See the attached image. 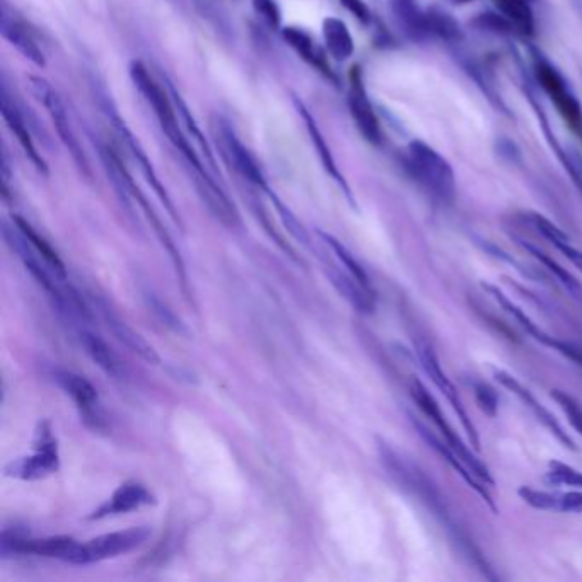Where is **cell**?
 Returning <instances> with one entry per match:
<instances>
[{
  "mask_svg": "<svg viewBox=\"0 0 582 582\" xmlns=\"http://www.w3.org/2000/svg\"><path fill=\"white\" fill-rule=\"evenodd\" d=\"M378 453L381 465L386 473L393 478L400 489L415 497L422 506L431 513L432 518L443 526V530L448 533V538L453 543L456 550L465 557L473 567H477L487 579L495 581L497 576L492 572L489 562L485 559L484 553L475 545L470 535L461 528L460 523H456L448 502L444 499L443 492L439 490L432 478L425 475L424 470H420L414 461L408 460L405 456L391 448L385 441H378Z\"/></svg>",
  "mask_w": 582,
  "mask_h": 582,
  "instance_id": "6da1fadb",
  "label": "cell"
},
{
  "mask_svg": "<svg viewBox=\"0 0 582 582\" xmlns=\"http://www.w3.org/2000/svg\"><path fill=\"white\" fill-rule=\"evenodd\" d=\"M130 77L135 84V88L139 89V93L144 96L149 106L154 110V115L158 118L159 125L163 129L164 134L168 137L169 142L178 149L181 156L185 158L188 166L193 169L195 173V180H209L212 176L209 171L204 168L202 159L198 158L197 152L193 151L190 140L185 137L183 130H181L180 122H178V110H176L175 101L169 99L168 94L161 88L146 65L134 60L130 64Z\"/></svg>",
  "mask_w": 582,
  "mask_h": 582,
  "instance_id": "7a4b0ae2",
  "label": "cell"
},
{
  "mask_svg": "<svg viewBox=\"0 0 582 582\" xmlns=\"http://www.w3.org/2000/svg\"><path fill=\"white\" fill-rule=\"evenodd\" d=\"M405 168L420 187L439 202L451 205L456 200L458 183L453 166L424 140L408 142Z\"/></svg>",
  "mask_w": 582,
  "mask_h": 582,
  "instance_id": "3957f363",
  "label": "cell"
},
{
  "mask_svg": "<svg viewBox=\"0 0 582 582\" xmlns=\"http://www.w3.org/2000/svg\"><path fill=\"white\" fill-rule=\"evenodd\" d=\"M531 67L533 79L547 96L559 117L564 120L572 134L582 142V105L577 99L569 81L560 72L559 67L548 59L540 48L530 47Z\"/></svg>",
  "mask_w": 582,
  "mask_h": 582,
  "instance_id": "277c9868",
  "label": "cell"
},
{
  "mask_svg": "<svg viewBox=\"0 0 582 582\" xmlns=\"http://www.w3.org/2000/svg\"><path fill=\"white\" fill-rule=\"evenodd\" d=\"M410 396L414 400L415 405L419 407L420 412L431 419L432 424L436 425L437 431L441 432V437L444 441L453 448L454 453L460 456L461 460L465 461L466 466L472 470L475 475H477L482 482L489 485V487H494L495 480L490 473L489 468L484 465V461L478 458L477 454L473 453L472 449L466 446L465 441L461 439L460 434L454 431L453 425L449 424L448 419L444 417L443 410H441V405L437 403L436 398L432 395L431 391L425 388L424 383L420 379L414 378L410 381Z\"/></svg>",
  "mask_w": 582,
  "mask_h": 582,
  "instance_id": "5b68a950",
  "label": "cell"
},
{
  "mask_svg": "<svg viewBox=\"0 0 582 582\" xmlns=\"http://www.w3.org/2000/svg\"><path fill=\"white\" fill-rule=\"evenodd\" d=\"M33 446H35V453L12 461L6 466L7 477L18 478L24 482H35L59 472V443L53 434L50 420H41L40 424L36 425Z\"/></svg>",
  "mask_w": 582,
  "mask_h": 582,
  "instance_id": "8992f818",
  "label": "cell"
},
{
  "mask_svg": "<svg viewBox=\"0 0 582 582\" xmlns=\"http://www.w3.org/2000/svg\"><path fill=\"white\" fill-rule=\"evenodd\" d=\"M414 349L415 356L419 357L420 367H422L425 376L431 379L437 390L441 391V395L448 400L449 405L453 407L454 414L458 415L473 448L475 451H480V437H478L477 427L466 412L465 405L461 402L460 393L453 385V381L448 378V374L444 373L436 350L425 338H414Z\"/></svg>",
  "mask_w": 582,
  "mask_h": 582,
  "instance_id": "52a82bcc",
  "label": "cell"
},
{
  "mask_svg": "<svg viewBox=\"0 0 582 582\" xmlns=\"http://www.w3.org/2000/svg\"><path fill=\"white\" fill-rule=\"evenodd\" d=\"M31 91L35 94L36 99L40 101L41 105L45 106L48 115L52 118L53 125L57 129L60 139L70 152V156L77 164V168L81 169L82 175L91 180V166H89L88 158L84 154L79 139H77L76 132L72 129L69 117H67V110H65L64 101L60 98L59 93L52 88L50 82L41 79V77H30Z\"/></svg>",
  "mask_w": 582,
  "mask_h": 582,
  "instance_id": "ba28073f",
  "label": "cell"
},
{
  "mask_svg": "<svg viewBox=\"0 0 582 582\" xmlns=\"http://www.w3.org/2000/svg\"><path fill=\"white\" fill-rule=\"evenodd\" d=\"M7 553H33L38 557L62 560L67 564L84 565V543L70 536H48V538H23L16 533H2V555Z\"/></svg>",
  "mask_w": 582,
  "mask_h": 582,
  "instance_id": "9c48e42d",
  "label": "cell"
},
{
  "mask_svg": "<svg viewBox=\"0 0 582 582\" xmlns=\"http://www.w3.org/2000/svg\"><path fill=\"white\" fill-rule=\"evenodd\" d=\"M519 65H521V79H523L521 88H523L524 98L528 99V103L533 108L538 125L542 129L543 137L547 140L548 147L552 149L553 154L559 159V163L562 164L565 173L571 178L574 187L582 193V156H579L576 151L565 149L562 146V142H560L557 134L553 132L552 125H550L547 111H545L542 101L538 98V91H536L535 84H533V79L526 74V69H524L521 60H519Z\"/></svg>",
  "mask_w": 582,
  "mask_h": 582,
  "instance_id": "30bf717a",
  "label": "cell"
},
{
  "mask_svg": "<svg viewBox=\"0 0 582 582\" xmlns=\"http://www.w3.org/2000/svg\"><path fill=\"white\" fill-rule=\"evenodd\" d=\"M349 110L362 137L373 146H381V142H383L381 123H379L376 110H374L373 103L367 94L361 65H352V69H350Z\"/></svg>",
  "mask_w": 582,
  "mask_h": 582,
  "instance_id": "8fae6325",
  "label": "cell"
},
{
  "mask_svg": "<svg viewBox=\"0 0 582 582\" xmlns=\"http://www.w3.org/2000/svg\"><path fill=\"white\" fill-rule=\"evenodd\" d=\"M410 422L414 425L417 434L422 437V441H424L429 448L434 449V451L441 456V460L446 461V463L453 468L454 473L460 475L461 480H463V482H465V484L468 485L475 494L480 495V497L484 499V502L489 506L490 511L494 514L499 513V509L495 506L494 495H492V492L489 490V485L482 482V480H480V478H478L477 475L466 466L465 461L461 460L460 456L454 453L453 448L444 441L443 437H437L436 434L427 427V425L422 424V422H420L417 417H414V415H410Z\"/></svg>",
  "mask_w": 582,
  "mask_h": 582,
  "instance_id": "7c38bea8",
  "label": "cell"
},
{
  "mask_svg": "<svg viewBox=\"0 0 582 582\" xmlns=\"http://www.w3.org/2000/svg\"><path fill=\"white\" fill-rule=\"evenodd\" d=\"M214 132H216L221 149L224 151L222 152L224 158L233 164L239 175L243 176L251 185L263 190V192H270L260 164L257 163V159L251 156V152L243 146V142L238 139V135L231 129V125L224 122L222 118H217V122L214 123Z\"/></svg>",
  "mask_w": 582,
  "mask_h": 582,
  "instance_id": "4fadbf2b",
  "label": "cell"
},
{
  "mask_svg": "<svg viewBox=\"0 0 582 582\" xmlns=\"http://www.w3.org/2000/svg\"><path fill=\"white\" fill-rule=\"evenodd\" d=\"M492 374H494L495 381L499 385L504 386L509 393H513L519 402L523 403L524 407L531 410V414L535 417L540 424L547 429L550 434H552L557 441H559L564 448L571 449V451H577V446L572 437L565 432L564 427L560 425L559 420L555 419V415L548 410L547 407H543L542 403L536 400V396L531 393L526 386L519 381L518 378H514L513 374L507 373V371H502V369H492Z\"/></svg>",
  "mask_w": 582,
  "mask_h": 582,
  "instance_id": "5bb4252c",
  "label": "cell"
},
{
  "mask_svg": "<svg viewBox=\"0 0 582 582\" xmlns=\"http://www.w3.org/2000/svg\"><path fill=\"white\" fill-rule=\"evenodd\" d=\"M149 536H151V530L146 526L96 536L88 543H84V565L115 559L123 553L132 552L140 545H144Z\"/></svg>",
  "mask_w": 582,
  "mask_h": 582,
  "instance_id": "9a60e30c",
  "label": "cell"
},
{
  "mask_svg": "<svg viewBox=\"0 0 582 582\" xmlns=\"http://www.w3.org/2000/svg\"><path fill=\"white\" fill-rule=\"evenodd\" d=\"M53 376L57 385L74 400L77 408L81 410L82 420L86 422V425L94 431H101L105 427V419L99 412L96 388L81 374L65 371V369H57Z\"/></svg>",
  "mask_w": 582,
  "mask_h": 582,
  "instance_id": "2e32d148",
  "label": "cell"
},
{
  "mask_svg": "<svg viewBox=\"0 0 582 582\" xmlns=\"http://www.w3.org/2000/svg\"><path fill=\"white\" fill-rule=\"evenodd\" d=\"M325 274L332 282V286L337 289L338 294L344 297L347 303L352 304L359 313H373L376 309V291L373 287H366L359 280L350 274L349 270L338 262H323Z\"/></svg>",
  "mask_w": 582,
  "mask_h": 582,
  "instance_id": "e0dca14e",
  "label": "cell"
},
{
  "mask_svg": "<svg viewBox=\"0 0 582 582\" xmlns=\"http://www.w3.org/2000/svg\"><path fill=\"white\" fill-rule=\"evenodd\" d=\"M156 504V497L151 490L140 482H125L120 485L108 501L103 502L98 509H94L89 519H105L110 516L132 513L140 507Z\"/></svg>",
  "mask_w": 582,
  "mask_h": 582,
  "instance_id": "ac0fdd59",
  "label": "cell"
},
{
  "mask_svg": "<svg viewBox=\"0 0 582 582\" xmlns=\"http://www.w3.org/2000/svg\"><path fill=\"white\" fill-rule=\"evenodd\" d=\"M0 110H2V117L6 120L7 127L11 129L12 134L18 137V142L23 147L24 154L28 156L33 166H35L41 175L48 176V164L41 152L36 149L35 142H33V135H31L30 123H26L23 113L19 110L18 105L14 103V99L9 96L7 86H2V99H0Z\"/></svg>",
  "mask_w": 582,
  "mask_h": 582,
  "instance_id": "d6986e66",
  "label": "cell"
},
{
  "mask_svg": "<svg viewBox=\"0 0 582 582\" xmlns=\"http://www.w3.org/2000/svg\"><path fill=\"white\" fill-rule=\"evenodd\" d=\"M521 501L536 511L553 513L582 514V490H542L533 487H519Z\"/></svg>",
  "mask_w": 582,
  "mask_h": 582,
  "instance_id": "ffe728a7",
  "label": "cell"
},
{
  "mask_svg": "<svg viewBox=\"0 0 582 582\" xmlns=\"http://www.w3.org/2000/svg\"><path fill=\"white\" fill-rule=\"evenodd\" d=\"M113 125H115V129H117L118 135L122 137L123 142L129 147L130 154L134 156L135 161L139 164L142 175L149 181V185L156 192V195L161 198V202H163L164 207L168 210L169 216L173 217V221L180 224V216L176 214L175 205L171 202V198H169L166 188L163 187V183L159 181L158 175L154 171V166H152L151 159L147 158L146 151L140 146L139 140L135 139V135L127 129V125H125V122L118 115L113 117Z\"/></svg>",
  "mask_w": 582,
  "mask_h": 582,
  "instance_id": "44dd1931",
  "label": "cell"
},
{
  "mask_svg": "<svg viewBox=\"0 0 582 582\" xmlns=\"http://www.w3.org/2000/svg\"><path fill=\"white\" fill-rule=\"evenodd\" d=\"M282 38L286 40L287 45L294 50V52L301 57V59L318 70L321 76L330 79L332 82H338L335 72L332 70V65L326 59V53L323 48L318 47V43L313 40V36L309 35L308 31L296 28V26H287L282 30Z\"/></svg>",
  "mask_w": 582,
  "mask_h": 582,
  "instance_id": "7402d4cb",
  "label": "cell"
},
{
  "mask_svg": "<svg viewBox=\"0 0 582 582\" xmlns=\"http://www.w3.org/2000/svg\"><path fill=\"white\" fill-rule=\"evenodd\" d=\"M294 106H296L299 117L303 118L304 123H306L309 137H311V142H313V146H315L316 152H318V158H320L321 164H323L326 173L332 176L333 180L337 181L338 187L344 190L345 197L349 200L350 205L356 207V200H354V195H352L349 183L345 181L344 175L340 173V169H338L337 163H335V159H333L332 151H330V147L326 144L325 137H323L321 130L318 129V125H316L315 118H313V115L309 113L308 108L304 106L303 101H299L296 96H294Z\"/></svg>",
  "mask_w": 582,
  "mask_h": 582,
  "instance_id": "603a6c76",
  "label": "cell"
},
{
  "mask_svg": "<svg viewBox=\"0 0 582 582\" xmlns=\"http://www.w3.org/2000/svg\"><path fill=\"white\" fill-rule=\"evenodd\" d=\"M395 23L408 40L424 43L431 40L427 30V16L417 0H388Z\"/></svg>",
  "mask_w": 582,
  "mask_h": 582,
  "instance_id": "cb8c5ba5",
  "label": "cell"
},
{
  "mask_svg": "<svg viewBox=\"0 0 582 582\" xmlns=\"http://www.w3.org/2000/svg\"><path fill=\"white\" fill-rule=\"evenodd\" d=\"M0 33L4 36V40L16 48L24 59L30 60L31 64L38 65V67L47 65L45 53L41 50L33 33L26 28V24L21 23L19 19L12 18L6 11H4L2 23H0Z\"/></svg>",
  "mask_w": 582,
  "mask_h": 582,
  "instance_id": "d4e9b609",
  "label": "cell"
},
{
  "mask_svg": "<svg viewBox=\"0 0 582 582\" xmlns=\"http://www.w3.org/2000/svg\"><path fill=\"white\" fill-rule=\"evenodd\" d=\"M103 318H105L106 325L110 328V332L113 333V335H115V337H117L125 347H129L132 352H135L137 356L142 357V359L149 362V364H154V366H159V364H161V357L158 356V352L154 350V347H152L149 342H146L140 333L135 332L132 326L127 325L120 316L115 315V313L110 311V308H106V306H103Z\"/></svg>",
  "mask_w": 582,
  "mask_h": 582,
  "instance_id": "484cf974",
  "label": "cell"
},
{
  "mask_svg": "<svg viewBox=\"0 0 582 582\" xmlns=\"http://www.w3.org/2000/svg\"><path fill=\"white\" fill-rule=\"evenodd\" d=\"M458 57H460L458 62H460L461 69L465 70L466 76L477 84L485 98L489 99L490 105L494 106L495 110L504 113L506 117L513 118L511 111L507 108L506 101L502 99L501 93L495 88L494 77L490 74L489 69L482 62L472 59L470 55H458Z\"/></svg>",
  "mask_w": 582,
  "mask_h": 582,
  "instance_id": "4316f807",
  "label": "cell"
},
{
  "mask_svg": "<svg viewBox=\"0 0 582 582\" xmlns=\"http://www.w3.org/2000/svg\"><path fill=\"white\" fill-rule=\"evenodd\" d=\"M81 344L88 356L93 359L94 364H98L111 378L123 379L127 376V367L122 359L108 347L103 338L96 337L94 333L82 332Z\"/></svg>",
  "mask_w": 582,
  "mask_h": 582,
  "instance_id": "83f0119b",
  "label": "cell"
},
{
  "mask_svg": "<svg viewBox=\"0 0 582 582\" xmlns=\"http://www.w3.org/2000/svg\"><path fill=\"white\" fill-rule=\"evenodd\" d=\"M323 38H325L326 52L338 62H344L354 55V50H356L354 38L342 19L326 18L323 21Z\"/></svg>",
  "mask_w": 582,
  "mask_h": 582,
  "instance_id": "f1b7e54d",
  "label": "cell"
},
{
  "mask_svg": "<svg viewBox=\"0 0 582 582\" xmlns=\"http://www.w3.org/2000/svg\"><path fill=\"white\" fill-rule=\"evenodd\" d=\"M519 245L523 248L528 255L535 258L536 262L547 268L548 272L559 280L560 284L567 289V292L571 294L576 301L582 304V284L579 280L574 277V275L567 270V268L562 267L559 262H555L550 255H547L545 251L540 250L538 246L533 245L530 241H524V239H518Z\"/></svg>",
  "mask_w": 582,
  "mask_h": 582,
  "instance_id": "f546056e",
  "label": "cell"
},
{
  "mask_svg": "<svg viewBox=\"0 0 582 582\" xmlns=\"http://www.w3.org/2000/svg\"><path fill=\"white\" fill-rule=\"evenodd\" d=\"M497 11L516 26L519 38L531 40L536 35V19L531 0H494Z\"/></svg>",
  "mask_w": 582,
  "mask_h": 582,
  "instance_id": "4dcf8cb0",
  "label": "cell"
},
{
  "mask_svg": "<svg viewBox=\"0 0 582 582\" xmlns=\"http://www.w3.org/2000/svg\"><path fill=\"white\" fill-rule=\"evenodd\" d=\"M482 287H484V291L489 292L495 303L499 304V306L506 311L507 315L513 316V320L516 321V323H519V326L523 328L524 332L528 333L530 337L535 338L538 344L547 347L548 340H550L552 335L543 332L542 328L536 325L535 321L531 320L530 316L526 315L523 309L516 306V304H514L513 301L504 294V292L499 291L497 287L492 286L489 282H482Z\"/></svg>",
  "mask_w": 582,
  "mask_h": 582,
  "instance_id": "1f68e13d",
  "label": "cell"
},
{
  "mask_svg": "<svg viewBox=\"0 0 582 582\" xmlns=\"http://www.w3.org/2000/svg\"><path fill=\"white\" fill-rule=\"evenodd\" d=\"M427 16V30L431 38L446 41L449 45H458L465 40V33L461 30L460 23L449 14V12L431 7L425 11Z\"/></svg>",
  "mask_w": 582,
  "mask_h": 582,
  "instance_id": "d6a6232c",
  "label": "cell"
},
{
  "mask_svg": "<svg viewBox=\"0 0 582 582\" xmlns=\"http://www.w3.org/2000/svg\"><path fill=\"white\" fill-rule=\"evenodd\" d=\"M12 222L16 224L19 231L26 236V239L30 241L31 246L35 248L36 253L40 255L41 260L47 263V267L52 268L53 272L60 279H65L67 277V272H65V265L62 260H60L57 251L53 250L52 246L48 245V241L41 238L40 234L36 233L35 229L28 224V221H24L23 217L12 216Z\"/></svg>",
  "mask_w": 582,
  "mask_h": 582,
  "instance_id": "836d02e7",
  "label": "cell"
},
{
  "mask_svg": "<svg viewBox=\"0 0 582 582\" xmlns=\"http://www.w3.org/2000/svg\"><path fill=\"white\" fill-rule=\"evenodd\" d=\"M470 28L480 33H487V35L501 36V38L519 36L516 26L499 11L480 12L470 21Z\"/></svg>",
  "mask_w": 582,
  "mask_h": 582,
  "instance_id": "e575fe53",
  "label": "cell"
},
{
  "mask_svg": "<svg viewBox=\"0 0 582 582\" xmlns=\"http://www.w3.org/2000/svg\"><path fill=\"white\" fill-rule=\"evenodd\" d=\"M169 93H171V98L175 101L176 110L180 113L181 120L183 123L187 125V130L192 135V139L197 140L198 146L200 149L204 151L205 159L209 161L210 166H216V158H214V154L210 151L209 144H207V140H205L204 134H202V130L198 129L197 122H195V118L192 117V113L188 110L187 103L181 99L180 94L176 91L175 86H173V82H168Z\"/></svg>",
  "mask_w": 582,
  "mask_h": 582,
  "instance_id": "d590c367",
  "label": "cell"
},
{
  "mask_svg": "<svg viewBox=\"0 0 582 582\" xmlns=\"http://www.w3.org/2000/svg\"><path fill=\"white\" fill-rule=\"evenodd\" d=\"M320 236L321 239L325 241V245L333 251V255H335L338 262L342 263V265L349 270L350 274L354 275V277H356L361 284H364V286L373 287L371 279H369L366 270L362 268L361 263L357 262L356 257H354V255H352V253H350V251L347 250L338 239L333 238L330 234L321 233V231Z\"/></svg>",
  "mask_w": 582,
  "mask_h": 582,
  "instance_id": "8d00e7d4",
  "label": "cell"
},
{
  "mask_svg": "<svg viewBox=\"0 0 582 582\" xmlns=\"http://www.w3.org/2000/svg\"><path fill=\"white\" fill-rule=\"evenodd\" d=\"M545 482L555 487H576L582 489V472L574 466L565 465L562 461H550Z\"/></svg>",
  "mask_w": 582,
  "mask_h": 582,
  "instance_id": "74e56055",
  "label": "cell"
},
{
  "mask_svg": "<svg viewBox=\"0 0 582 582\" xmlns=\"http://www.w3.org/2000/svg\"><path fill=\"white\" fill-rule=\"evenodd\" d=\"M144 297H146L147 306L151 308L152 313L163 325L168 326L169 330H173V332L188 335L187 326L183 325V321L154 292H144Z\"/></svg>",
  "mask_w": 582,
  "mask_h": 582,
  "instance_id": "f35d334b",
  "label": "cell"
},
{
  "mask_svg": "<svg viewBox=\"0 0 582 582\" xmlns=\"http://www.w3.org/2000/svg\"><path fill=\"white\" fill-rule=\"evenodd\" d=\"M553 400L559 403V407L562 408L565 417L569 420V424L572 425V429H576L582 436V405L577 402L574 396L569 395L567 391L562 390H552L550 393Z\"/></svg>",
  "mask_w": 582,
  "mask_h": 582,
  "instance_id": "ab89813d",
  "label": "cell"
},
{
  "mask_svg": "<svg viewBox=\"0 0 582 582\" xmlns=\"http://www.w3.org/2000/svg\"><path fill=\"white\" fill-rule=\"evenodd\" d=\"M528 222H530L531 226L535 227L538 233L542 234L543 238L550 241L552 245L571 241V238L557 224H553L550 219L542 216V214H538V212H528Z\"/></svg>",
  "mask_w": 582,
  "mask_h": 582,
  "instance_id": "60d3db41",
  "label": "cell"
},
{
  "mask_svg": "<svg viewBox=\"0 0 582 582\" xmlns=\"http://www.w3.org/2000/svg\"><path fill=\"white\" fill-rule=\"evenodd\" d=\"M270 198L274 200L275 209L279 212L280 219L282 222L286 224L287 229H289V233L297 239V241H301L303 245H309V234L306 229H304L303 224L297 221L296 216L292 214L291 210L287 209L286 205L280 202L279 198L275 197V193L270 190L268 192Z\"/></svg>",
  "mask_w": 582,
  "mask_h": 582,
  "instance_id": "b9f144b4",
  "label": "cell"
},
{
  "mask_svg": "<svg viewBox=\"0 0 582 582\" xmlns=\"http://www.w3.org/2000/svg\"><path fill=\"white\" fill-rule=\"evenodd\" d=\"M473 391H475V400H477V405L485 415H489L490 419L497 417V412H499V396H497V391L492 388V386L487 385V383H475L473 385Z\"/></svg>",
  "mask_w": 582,
  "mask_h": 582,
  "instance_id": "7bdbcfd3",
  "label": "cell"
},
{
  "mask_svg": "<svg viewBox=\"0 0 582 582\" xmlns=\"http://www.w3.org/2000/svg\"><path fill=\"white\" fill-rule=\"evenodd\" d=\"M251 2H253V9L265 21L268 28L279 31L282 26V12L277 0H251Z\"/></svg>",
  "mask_w": 582,
  "mask_h": 582,
  "instance_id": "ee69618b",
  "label": "cell"
},
{
  "mask_svg": "<svg viewBox=\"0 0 582 582\" xmlns=\"http://www.w3.org/2000/svg\"><path fill=\"white\" fill-rule=\"evenodd\" d=\"M548 349L559 352L560 356L574 362L576 366L582 367V344H574L569 340H562V338L550 337L547 344Z\"/></svg>",
  "mask_w": 582,
  "mask_h": 582,
  "instance_id": "f6af8a7d",
  "label": "cell"
},
{
  "mask_svg": "<svg viewBox=\"0 0 582 582\" xmlns=\"http://www.w3.org/2000/svg\"><path fill=\"white\" fill-rule=\"evenodd\" d=\"M495 152L499 154V158L504 159L507 163H523V154H521L518 144L514 140L507 139V137H497V140H495Z\"/></svg>",
  "mask_w": 582,
  "mask_h": 582,
  "instance_id": "bcb514c9",
  "label": "cell"
},
{
  "mask_svg": "<svg viewBox=\"0 0 582 582\" xmlns=\"http://www.w3.org/2000/svg\"><path fill=\"white\" fill-rule=\"evenodd\" d=\"M340 4L347 9V11L354 16V18L359 21V23L367 24L373 21V14H371V9L367 7L366 2L364 0H340Z\"/></svg>",
  "mask_w": 582,
  "mask_h": 582,
  "instance_id": "7dc6e473",
  "label": "cell"
},
{
  "mask_svg": "<svg viewBox=\"0 0 582 582\" xmlns=\"http://www.w3.org/2000/svg\"><path fill=\"white\" fill-rule=\"evenodd\" d=\"M557 250L564 255L569 262L574 265V267L579 268L582 274V251L576 246L571 245V241H565V243H557V245H553Z\"/></svg>",
  "mask_w": 582,
  "mask_h": 582,
  "instance_id": "c3c4849f",
  "label": "cell"
},
{
  "mask_svg": "<svg viewBox=\"0 0 582 582\" xmlns=\"http://www.w3.org/2000/svg\"><path fill=\"white\" fill-rule=\"evenodd\" d=\"M449 4H453V6H468V4H472L475 0H448Z\"/></svg>",
  "mask_w": 582,
  "mask_h": 582,
  "instance_id": "681fc988",
  "label": "cell"
},
{
  "mask_svg": "<svg viewBox=\"0 0 582 582\" xmlns=\"http://www.w3.org/2000/svg\"><path fill=\"white\" fill-rule=\"evenodd\" d=\"M531 2H535V0H531Z\"/></svg>",
  "mask_w": 582,
  "mask_h": 582,
  "instance_id": "f907efd6",
  "label": "cell"
}]
</instances>
